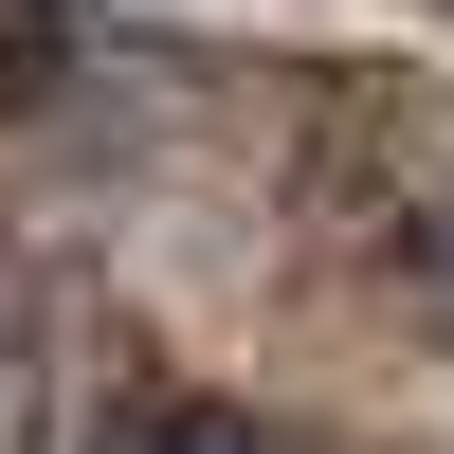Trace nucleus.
Masks as SVG:
<instances>
[{
    "label": "nucleus",
    "instance_id": "1",
    "mask_svg": "<svg viewBox=\"0 0 454 454\" xmlns=\"http://www.w3.org/2000/svg\"><path fill=\"white\" fill-rule=\"evenodd\" d=\"M91 454H273V436L218 400H128V419H91Z\"/></svg>",
    "mask_w": 454,
    "mask_h": 454
}]
</instances>
